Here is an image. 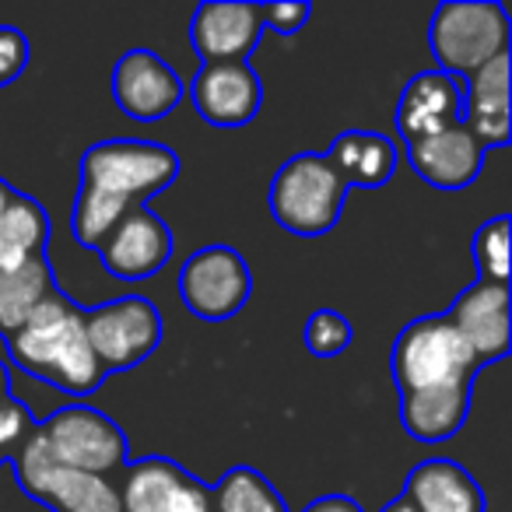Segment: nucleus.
Segmentation results:
<instances>
[{
	"mask_svg": "<svg viewBox=\"0 0 512 512\" xmlns=\"http://www.w3.org/2000/svg\"><path fill=\"white\" fill-rule=\"evenodd\" d=\"M348 186L327 162V155L316 151H299L292 155L271 179L267 204L278 228L302 239H320L337 225L344 211Z\"/></svg>",
	"mask_w": 512,
	"mask_h": 512,
	"instance_id": "nucleus-3",
	"label": "nucleus"
},
{
	"mask_svg": "<svg viewBox=\"0 0 512 512\" xmlns=\"http://www.w3.org/2000/svg\"><path fill=\"white\" fill-rule=\"evenodd\" d=\"M29 36L15 25H0V88L15 85L29 67Z\"/></svg>",
	"mask_w": 512,
	"mask_h": 512,
	"instance_id": "nucleus-29",
	"label": "nucleus"
},
{
	"mask_svg": "<svg viewBox=\"0 0 512 512\" xmlns=\"http://www.w3.org/2000/svg\"><path fill=\"white\" fill-rule=\"evenodd\" d=\"M214 512H288L281 491L256 467H232L211 488Z\"/></svg>",
	"mask_w": 512,
	"mask_h": 512,
	"instance_id": "nucleus-24",
	"label": "nucleus"
},
{
	"mask_svg": "<svg viewBox=\"0 0 512 512\" xmlns=\"http://www.w3.org/2000/svg\"><path fill=\"white\" fill-rule=\"evenodd\" d=\"M190 99L204 123L218 130H235L256 120L264 106V85L246 60L242 64H200L190 81Z\"/></svg>",
	"mask_w": 512,
	"mask_h": 512,
	"instance_id": "nucleus-12",
	"label": "nucleus"
},
{
	"mask_svg": "<svg viewBox=\"0 0 512 512\" xmlns=\"http://www.w3.org/2000/svg\"><path fill=\"white\" fill-rule=\"evenodd\" d=\"M467 414H470V379L400 393V428L414 442L453 439L467 425Z\"/></svg>",
	"mask_w": 512,
	"mask_h": 512,
	"instance_id": "nucleus-19",
	"label": "nucleus"
},
{
	"mask_svg": "<svg viewBox=\"0 0 512 512\" xmlns=\"http://www.w3.org/2000/svg\"><path fill=\"white\" fill-rule=\"evenodd\" d=\"M484 155L488 151L474 141V134L463 123H453L439 134H428L421 141L407 144V162L418 172V179L446 193L467 190L481 176Z\"/></svg>",
	"mask_w": 512,
	"mask_h": 512,
	"instance_id": "nucleus-15",
	"label": "nucleus"
},
{
	"mask_svg": "<svg viewBox=\"0 0 512 512\" xmlns=\"http://www.w3.org/2000/svg\"><path fill=\"white\" fill-rule=\"evenodd\" d=\"M4 344L18 369L71 397H88L106 383V372L85 341V309L60 288H53L25 320V327Z\"/></svg>",
	"mask_w": 512,
	"mask_h": 512,
	"instance_id": "nucleus-1",
	"label": "nucleus"
},
{
	"mask_svg": "<svg viewBox=\"0 0 512 512\" xmlns=\"http://www.w3.org/2000/svg\"><path fill=\"white\" fill-rule=\"evenodd\" d=\"M449 327L463 337L477 365H491L509 355L512 344V299L509 285H470L446 313Z\"/></svg>",
	"mask_w": 512,
	"mask_h": 512,
	"instance_id": "nucleus-13",
	"label": "nucleus"
},
{
	"mask_svg": "<svg viewBox=\"0 0 512 512\" xmlns=\"http://www.w3.org/2000/svg\"><path fill=\"white\" fill-rule=\"evenodd\" d=\"M302 341H306V351L316 358H334L341 351L351 348L355 341V327L351 320H344L334 309H316L306 320V330H302Z\"/></svg>",
	"mask_w": 512,
	"mask_h": 512,
	"instance_id": "nucleus-27",
	"label": "nucleus"
},
{
	"mask_svg": "<svg viewBox=\"0 0 512 512\" xmlns=\"http://www.w3.org/2000/svg\"><path fill=\"white\" fill-rule=\"evenodd\" d=\"M165 512H214V498H211V488H207L204 481H197V477H186L183 488L176 491V498H172V505Z\"/></svg>",
	"mask_w": 512,
	"mask_h": 512,
	"instance_id": "nucleus-31",
	"label": "nucleus"
},
{
	"mask_svg": "<svg viewBox=\"0 0 512 512\" xmlns=\"http://www.w3.org/2000/svg\"><path fill=\"white\" fill-rule=\"evenodd\" d=\"M249 292H253V274L246 256L225 242L190 253L179 271V299L204 323H225L239 316Z\"/></svg>",
	"mask_w": 512,
	"mask_h": 512,
	"instance_id": "nucleus-9",
	"label": "nucleus"
},
{
	"mask_svg": "<svg viewBox=\"0 0 512 512\" xmlns=\"http://www.w3.org/2000/svg\"><path fill=\"white\" fill-rule=\"evenodd\" d=\"M306 512H362V505L351 495H323V498H316Z\"/></svg>",
	"mask_w": 512,
	"mask_h": 512,
	"instance_id": "nucleus-32",
	"label": "nucleus"
},
{
	"mask_svg": "<svg viewBox=\"0 0 512 512\" xmlns=\"http://www.w3.org/2000/svg\"><path fill=\"white\" fill-rule=\"evenodd\" d=\"M400 495L418 512H484L481 484L456 460H421L411 467Z\"/></svg>",
	"mask_w": 512,
	"mask_h": 512,
	"instance_id": "nucleus-18",
	"label": "nucleus"
},
{
	"mask_svg": "<svg viewBox=\"0 0 512 512\" xmlns=\"http://www.w3.org/2000/svg\"><path fill=\"white\" fill-rule=\"evenodd\" d=\"M36 432V418L18 397L0 400V456L11 460L18 449L25 446V439Z\"/></svg>",
	"mask_w": 512,
	"mask_h": 512,
	"instance_id": "nucleus-28",
	"label": "nucleus"
},
{
	"mask_svg": "<svg viewBox=\"0 0 512 512\" xmlns=\"http://www.w3.org/2000/svg\"><path fill=\"white\" fill-rule=\"evenodd\" d=\"M106 267V274L120 281H144L155 278L172 256V232L148 204L130 207L113 232L95 249Z\"/></svg>",
	"mask_w": 512,
	"mask_h": 512,
	"instance_id": "nucleus-11",
	"label": "nucleus"
},
{
	"mask_svg": "<svg viewBox=\"0 0 512 512\" xmlns=\"http://www.w3.org/2000/svg\"><path fill=\"white\" fill-rule=\"evenodd\" d=\"M509 78L512 53H502L481 71L463 78V116L460 123L474 134L484 151L509 144Z\"/></svg>",
	"mask_w": 512,
	"mask_h": 512,
	"instance_id": "nucleus-17",
	"label": "nucleus"
},
{
	"mask_svg": "<svg viewBox=\"0 0 512 512\" xmlns=\"http://www.w3.org/2000/svg\"><path fill=\"white\" fill-rule=\"evenodd\" d=\"M162 313L144 295L109 299L95 309H85V341L102 372L137 369L162 344Z\"/></svg>",
	"mask_w": 512,
	"mask_h": 512,
	"instance_id": "nucleus-8",
	"label": "nucleus"
},
{
	"mask_svg": "<svg viewBox=\"0 0 512 512\" xmlns=\"http://www.w3.org/2000/svg\"><path fill=\"white\" fill-rule=\"evenodd\" d=\"M327 162L344 179V186H376L390 183L397 169V144L376 130H344L334 137L327 151Z\"/></svg>",
	"mask_w": 512,
	"mask_h": 512,
	"instance_id": "nucleus-20",
	"label": "nucleus"
},
{
	"mask_svg": "<svg viewBox=\"0 0 512 512\" xmlns=\"http://www.w3.org/2000/svg\"><path fill=\"white\" fill-rule=\"evenodd\" d=\"M477 358L463 337L449 327L446 316H421L411 320L390 348V376L400 393L428 390L442 383H463L477 376Z\"/></svg>",
	"mask_w": 512,
	"mask_h": 512,
	"instance_id": "nucleus-5",
	"label": "nucleus"
},
{
	"mask_svg": "<svg viewBox=\"0 0 512 512\" xmlns=\"http://www.w3.org/2000/svg\"><path fill=\"white\" fill-rule=\"evenodd\" d=\"M0 463H4V456H0Z\"/></svg>",
	"mask_w": 512,
	"mask_h": 512,
	"instance_id": "nucleus-36",
	"label": "nucleus"
},
{
	"mask_svg": "<svg viewBox=\"0 0 512 512\" xmlns=\"http://www.w3.org/2000/svg\"><path fill=\"white\" fill-rule=\"evenodd\" d=\"M190 470L179 467L176 460L165 456H144L120 470L116 481V495H120V512H165L183 488Z\"/></svg>",
	"mask_w": 512,
	"mask_h": 512,
	"instance_id": "nucleus-21",
	"label": "nucleus"
},
{
	"mask_svg": "<svg viewBox=\"0 0 512 512\" xmlns=\"http://www.w3.org/2000/svg\"><path fill=\"white\" fill-rule=\"evenodd\" d=\"M509 214H495L474 232L470 253H474L477 281L484 285H509Z\"/></svg>",
	"mask_w": 512,
	"mask_h": 512,
	"instance_id": "nucleus-26",
	"label": "nucleus"
},
{
	"mask_svg": "<svg viewBox=\"0 0 512 512\" xmlns=\"http://www.w3.org/2000/svg\"><path fill=\"white\" fill-rule=\"evenodd\" d=\"M512 22L498 0H442L428 22V50L435 57V71L449 78H470L509 53Z\"/></svg>",
	"mask_w": 512,
	"mask_h": 512,
	"instance_id": "nucleus-2",
	"label": "nucleus"
},
{
	"mask_svg": "<svg viewBox=\"0 0 512 512\" xmlns=\"http://www.w3.org/2000/svg\"><path fill=\"white\" fill-rule=\"evenodd\" d=\"M39 439L53 463L85 474L113 477L127 467V435L109 414L88 404H67L39 421Z\"/></svg>",
	"mask_w": 512,
	"mask_h": 512,
	"instance_id": "nucleus-6",
	"label": "nucleus"
},
{
	"mask_svg": "<svg viewBox=\"0 0 512 512\" xmlns=\"http://www.w3.org/2000/svg\"><path fill=\"white\" fill-rule=\"evenodd\" d=\"M109 92L120 113L137 123H158L179 106L183 99V78L158 57L155 50H127L113 64Z\"/></svg>",
	"mask_w": 512,
	"mask_h": 512,
	"instance_id": "nucleus-10",
	"label": "nucleus"
},
{
	"mask_svg": "<svg viewBox=\"0 0 512 512\" xmlns=\"http://www.w3.org/2000/svg\"><path fill=\"white\" fill-rule=\"evenodd\" d=\"M11 397V376H8V365L0 362V400Z\"/></svg>",
	"mask_w": 512,
	"mask_h": 512,
	"instance_id": "nucleus-35",
	"label": "nucleus"
},
{
	"mask_svg": "<svg viewBox=\"0 0 512 512\" xmlns=\"http://www.w3.org/2000/svg\"><path fill=\"white\" fill-rule=\"evenodd\" d=\"M53 288H57V281H53V267L46 253L18 271H0V337L8 341L11 334H18Z\"/></svg>",
	"mask_w": 512,
	"mask_h": 512,
	"instance_id": "nucleus-23",
	"label": "nucleus"
},
{
	"mask_svg": "<svg viewBox=\"0 0 512 512\" xmlns=\"http://www.w3.org/2000/svg\"><path fill=\"white\" fill-rule=\"evenodd\" d=\"M179 155L165 144L137 141V137H116L85 148L81 155V183L95 193L141 207L155 193H162L179 176Z\"/></svg>",
	"mask_w": 512,
	"mask_h": 512,
	"instance_id": "nucleus-4",
	"label": "nucleus"
},
{
	"mask_svg": "<svg viewBox=\"0 0 512 512\" xmlns=\"http://www.w3.org/2000/svg\"><path fill=\"white\" fill-rule=\"evenodd\" d=\"M11 470H15L18 488L36 502H43L50 512H120L113 477L85 474V470L53 463L43 439H39V428L11 456Z\"/></svg>",
	"mask_w": 512,
	"mask_h": 512,
	"instance_id": "nucleus-7",
	"label": "nucleus"
},
{
	"mask_svg": "<svg viewBox=\"0 0 512 512\" xmlns=\"http://www.w3.org/2000/svg\"><path fill=\"white\" fill-rule=\"evenodd\" d=\"M134 204L127 200H113L106 193H95L88 186H78V197H74V214H71V232L74 242L85 249H99L102 239L113 232V225L130 211Z\"/></svg>",
	"mask_w": 512,
	"mask_h": 512,
	"instance_id": "nucleus-25",
	"label": "nucleus"
},
{
	"mask_svg": "<svg viewBox=\"0 0 512 512\" xmlns=\"http://www.w3.org/2000/svg\"><path fill=\"white\" fill-rule=\"evenodd\" d=\"M309 15H313V8L309 4H302V0H281V4H260V22H264V29L278 32V36H295V32H302V25L309 22Z\"/></svg>",
	"mask_w": 512,
	"mask_h": 512,
	"instance_id": "nucleus-30",
	"label": "nucleus"
},
{
	"mask_svg": "<svg viewBox=\"0 0 512 512\" xmlns=\"http://www.w3.org/2000/svg\"><path fill=\"white\" fill-rule=\"evenodd\" d=\"M50 214L36 197L18 193L15 204L0 214V271H18L46 253Z\"/></svg>",
	"mask_w": 512,
	"mask_h": 512,
	"instance_id": "nucleus-22",
	"label": "nucleus"
},
{
	"mask_svg": "<svg viewBox=\"0 0 512 512\" xmlns=\"http://www.w3.org/2000/svg\"><path fill=\"white\" fill-rule=\"evenodd\" d=\"M260 36V4H200L190 18L193 53L204 64H242Z\"/></svg>",
	"mask_w": 512,
	"mask_h": 512,
	"instance_id": "nucleus-14",
	"label": "nucleus"
},
{
	"mask_svg": "<svg viewBox=\"0 0 512 512\" xmlns=\"http://www.w3.org/2000/svg\"><path fill=\"white\" fill-rule=\"evenodd\" d=\"M15 197H18V190L8 183V179H0V214L8 211L11 204H15Z\"/></svg>",
	"mask_w": 512,
	"mask_h": 512,
	"instance_id": "nucleus-33",
	"label": "nucleus"
},
{
	"mask_svg": "<svg viewBox=\"0 0 512 512\" xmlns=\"http://www.w3.org/2000/svg\"><path fill=\"white\" fill-rule=\"evenodd\" d=\"M379 512H418V509H414V505L407 502L404 495H397V498H393L390 505H383V509H379Z\"/></svg>",
	"mask_w": 512,
	"mask_h": 512,
	"instance_id": "nucleus-34",
	"label": "nucleus"
},
{
	"mask_svg": "<svg viewBox=\"0 0 512 512\" xmlns=\"http://www.w3.org/2000/svg\"><path fill=\"white\" fill-rule=\"evenodd\" d=\"M463 116V81L442 71H421L404 85L397 102V130L404 144L460 123Z\"/></svg>",
	"mask_w": 512,
	"mask_h": 512,
	"instance_id": "nucleus-16",
	"label": "nucleus"
}]
</instances>
